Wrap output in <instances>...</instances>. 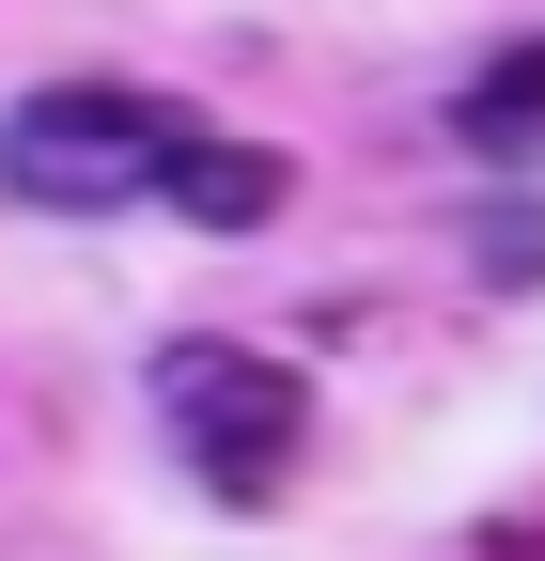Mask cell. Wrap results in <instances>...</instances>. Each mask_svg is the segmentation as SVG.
<instances>
[{"label": "cell", "mask_w": 545, "mask_h": 561, "mask_svg": "<svg viewBox=\"0 0 545 561\" xmlns=\"http://www.w3.org/2000/svg\"><path fill=\"white\" fill-rule=\"evenodd\" d=\"M156 421L202 468V500H234V515H265L297 483V453H312V390L265 343H156Z\"/></svg>", "instance_id": "cell-1"}, {"label": "cell", "mask_w": 545, "mask_h": 561, "mask_svg": "<svg viewBox=\"0 0 545 561\" xmlns=\"http://www.w3.org/2000/svg\"><path fill=\"white\" fill-rule=\"evenodd\" d=\"M484 265H514V280H530V265H545V219H484Z\"/></svg>", "instance_id": "cell-5"}, {"label": "cell", "mask_w": 545, "mask_h": 561, "mask_svg": "<svg viewBox=\"0 0 545 561\" xmlns=\"http://www.w3.org/2000/svg\"><path fill=\"white\" fill-rule=\"evenodd\" d=\"M156 203H187L202 234H250V219H281V157H265V140L187 125V140H172V172H156Z\"/></svg>", "instance_id": "cell-3"}, {"label": "cell", "mask_w": 545, "mask_h": 561, "mask_svg": "<svg viewBox=\"0 0 545 561\" xmlns=\"http://www.w3.org/2000/svg\"><path fill=\"white\" fill-rule=\"evenodd\" d=\"M530 125H545V47H514V62L467 79V140H530Z\"/></svg>", "instance_id": "cell-4"}, {"label": "cell", "mask_w": 545, "mask_h": 561, "mask_svg": "<svg viewBox=\"0 0 545 561\" xmlns=\"http://www.w3.org/2000/svg\"><path fill=\"white\" fill-rule=\"evenodd\" d=\"M172 140H187V110H156V94H125V79H47L16 125H0V187L47 203V219H109V203H156Z\"/></svg>", "instance_id": "cell-2"}]
</instances>
